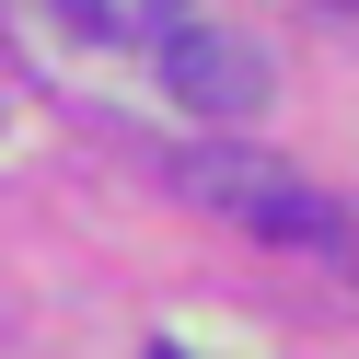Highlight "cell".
Here are the masks:
<instances>
[{
	"label": "cell",
	"instance_id": "1",
	"mask_svg": "<svg viewBox=\"0 0 359 359\" xmlns=\"http://www.w3.org/2000/svg\"><path fill=\"white\" fill-rule=\"evenodd\" d=\"M174 174H186L197 209L243 220V232H266V243H313V255H336V243H348V209H336L325 186H302V174H278L266 151H186Z\"/></svg>",
	"mask_w": 359,
	"mask_h": 359
},
{
	"label": "cell",
	"instance_id": "2",
	"mask_svg": "<svg viewBox=\"0 0 359 359\" xmlns=\"http://www.w3.org/2000/svg\"><path fill=\"white\" fill-rule=\"evenodd\" d=\"M163 93L174 104H197V116H255L266 104V58L243 47V35H220V24H186V35H163Z\"/></svg>",
	"mask_w": 359,
	"mask_h": 359
},
{
	"label": "cell",
	"instance_id": "3",
	"mask_svg": "<svg viewBox=\"0 0 359 359\" xmlns=\"http://www.w3.org/2000/svg\"><path fill=\"white\" fill-rule=\"evenodd\" d=\"M58 12H70L93 47H163V35H186V24H197L186 0H58Z\"/></svg>",
	"mask_w": 359,
	"mask_h": 359
},
{
	"label": "cell",
	"instance_id": "4",
	"mask_svg": "<svg viewBox=\"0 0 359 359\" xmlns=\"http://www.w3.org/2000/svg\"><path fill=\"white\" fill-rule=\"evenodd\" d=\"M151 359H174V348H151Z\"/></svg>",
	"mask_w": 359,
	"mask_h": 359
}]
</instances>
